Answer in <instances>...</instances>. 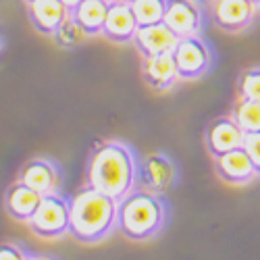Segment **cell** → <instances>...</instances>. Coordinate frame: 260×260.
<instances>
[{"label": "cell", "instance_id": "cell-1", "mask_svg": "<svg viewBox=\"0 0 260 260\" xmlns=\"http://www.w3.org/2000/svg\"><path fill=\"white\" fill-rule=\"evenodd\" d=\"M136 175L132 150L121 142H104L92 152L85 179L90 187L119 202L134 189Z\"/></svg>", "mask_w": 260, "mask_h": 260}, {"label": "cell", "instance_id": "cell-2", "mask_svg": "<svg viewBox=\"0 0 260 260\" xmlns=\"http://www.w3.org/2000/svg\"><path fill=\"white\" fill-rule=\"evenodd\" d=\"M117 200L94 189L83 187L69 202V233L77 242H100L117 225Z\"/></svg>", "mask_w": 260, "mask_h": 260}, {"label": "cell", "instance_id": "cell-3", "mask_svg": "<svg viewBox=\"0 0 260 260\" xmlns=\"http://www.w3.org/2000/svg\"><path fill=\"white\" fill-rule=\"evenodd\" d=\"M167 219L162 200L154 191L132 189L117 204V227L129 240L154 237Z\"/></svg>", "mask_w": 260, "mask_h": 260}, {"label": "cell", "instance_id": "cell-4", "mask_svg": "<svg viewBox=\"0 0 260 260\" xmlns=\"http://www.w3.org/2000/svg\"><path fill=\"white\" fill-rule=\"evenodd\" d=\"M27 225L38 237L58 240L64 233H69V202H64L58 193L42 196Z\"/></svg>", "mask_w": 260, "mask_h": 260}, {"label": "cell", "instance_id": "cell-5", "mask_svg": "<svg viewBox=\"0 0 260 260\" xmlns=\"http://www.w3.org/2000/svg\"><path fill=\"white\" fill-rule=\"evenodd\" d=\"M171 54L175 60L179 79H198L210 67V50L198 36L179 38Z\"/></svg>", "mask_w": 260, "mask_h": 260}, {"label": "cell", "instance_id": "cell-6", "mask_svg": "<svg viewBox=\"0 0 260 260\" xmlns=\"http://www.w3.org/2000/svg\"><path fill=\"white\" fill-rule=\"evenodd\" d=\"M256 9L258 7L250 0H212L210 3L214 25L229 34L246 29L254 21Z\"/></svg>", "mask_w": 260, "mask_h": 260}, {"label": "cell", "instance_id": "cell-7", "mask_svg": "<svg viewBox=\"0 0 260 260\" xmlns=\"http://www.w3.org/2000/svg\"><path fill=\"white\" fill-rule=\"evenodd\" d=\"M138 29V21L132 11V5L125 0H111L108 7L104 25H102V36L117 44H127L134 40V34Z\"/></svg>", "mask_w": 260, "mask_h": 260}, {"label": "cell", "instance_id": "cell-8", "mask_svg": "<svg viewBox=\"0 0 260 260\" xmlns=\"http://www.w3.org/2000/svg\"><path fill=\"white\" fill-rule=\"evenodd\" d=\"M214 169H216V175H219L225 183H231V185H246L258 175V171L252 165L244 146L216 156Z\"/></svg>", "mask_w": 260, "mask_h": 260}, {"label": "cell", "instance_id": "cell-9", "mask_svg": "<svg viewBox=\"0 0 260 260\" xmlns=\"http://www.w3.org/2000/svg\"><path fill=\"white\" fill-rule=\"evenodd\" d=\"M162 23L177 38H189L198 36L202 19L198 7L191 0H167Z\"/></svg>", "mask_w": 260, "mask_h": 260}, {"label": "cell", "instance_id": "cell-10", "mask_svg": "<svg viewBox=\"0 0 260 260\" xmlns=\"http://www.w3.org/2000/svg\"><path fill=\"white\" fill-rule=\"evenodd\" d=\"M132 42L140 50V54L148 58V56L173 52L179 38L160 21V23H152V25H138Z\"/></svg>", "mask_w": 260, "mask_h": 260}, {"label": "cell", "instance_id": "cell-11", "mask_svg": "<svg viewBox=\"0 0 260 260\" xmlns=\"http://www.w3.org/2000/svg\"><path fill=\"white\" fill-rule=\"evenodd\" d=\"M244 132L242 127L233 121V117H221L208 125L206 129V148L212 158L221 156L229 150L244 146Z\"/></svg>", "mask_w": 260, "mask_h": 260}, {"label": "cell", "instance_id": "cell-12", "mask_svg": "<svg viewBox=\"0 0 260 260\" xmlns=\"http://www.w3.org/2000/svg\"><path fill=\"white\" fill-rule=\"evenodd\" d=\"M19 181L40 191L42 196H48V193H58L60 173L54 162L46 158H34L23 165V169L19 173Z\"/></svg>", "mask_w": 260, "mask_h": 260}, {"label": "cell", "instance_id": "cell-13", "mask_svg": "<svg viewBox=\"0 0 260 260\" xmlns=\"http://www.w3.org/2000/svg\"><path fill=\"white\" fill-rule=\"evenodd\" d=\"M27 13H29L31 25L40 34L52 36L62 21L69 17L71 11L60 0H31L27 5Z\"/></svg>", "mask_w": 260, "mask_h": 260}, {"label": "cell", "instance_id": "cell-14", "mask_svg": "<svg viewBox=\"0 0 260 260\" xmlns=\"http://www.w3.org/2000/svg\"><path fill=\"white\" fill-rule=\"evenodd\" d=\"M144 79L148 81L150 88H154L158 92H165V90L173 88L175 81L179 79L173 54L165 52V54L144 58Z\"/></svg>", "mask_w": 260, "mask_h": 260}, {"label": "cell", "instance_id": "cell-15", "mask_svg": "<svg viewBox=\"0 0 260 260\" xmlns=\"http://www.w3.org/2000/svg\"><path fill=\"white\" fill-rule=\"evenodd\" d=\"M42 200V193L31 189L29 185L25 183H13L5 196V206H7V212L13 216L15 221H21V223H27L31 219V214L36 212L38 204Z\"/></svg>", "mask_w": 260, "mask_h": 260}, {"label": "cell", "instance_id": "cell-16", "mask_svg": "<svg viewBox=\"0 0 260 260\" xmlns=\"http://www.w3.org/2000/svg\"><path fill=\"white\" fill-rule=\"evenodd\" d=\"M142 181L150 191H165L175 181V165L162 154H150L142 162Z\"/></svg>", "mask_w": 260, "mask_h": 260}, {"label": "cell", "instance_id": "cell-17", "mask_svg": "<svg viewBox=\"0 0 260 260\" xmlns=\"http://www.w3.org/2000/svg\"><path fill=\"white\" fill-rule=\"evenodd\" d=\"M108 7H111V0H81L71 11V17L88 36H96V34H102Z\"/></svg>", "mask_w": 260, "mask_h": 260}, {"label": "cell", "instance_id": "cell-18", "mask_svg": "<svg viewBox=\"0 0 260 260\" xmlns=\"http://www.w3.org/2000/svg\"><path fill=\"white\" fill-rule=\"evenodd\" d=\"M233 121L242 127L244 134L260 132V100H237L231 113Z\"/></svg>", "mask_w": 260, "mask_h": 260}, {"label": "cell", "instance_id": "cell-19", "mask_svg": "<svg viewBox=\"0 0 260 260\" xmlns=\"http://www.w3.org/2000/svg\"><path fill=\"white\" fill-rule=\"evenodd\" d=\"M129 5H132L138 25H152L165 19L167 0H132Z\"/></svg>", "mask_w": 260, "mask_h": 260}, {"label": "cell", "instance_id": "cell-20", "mask_svg": "<svg viewBox=\"0 0 260 260\" xmlns=\"http://www.w3.org/2000/svg\"><path fill=\"white\" fill-rule=\"evenodd\" d=\"M52 36L56 38V44L62 46V48H73V46L81 44V42L88 38V34H85V31L81 29V25L71 17V13H69V17L58 25V29H56Z\"/></svg>", "mask_w": 260, "mask_h": 260}, {"label": "cell", "instance_id": "cell-21", "mask_svg": "<svg viewBox=\"0 0 260 260\" xmlns=\"http://www.w3.org/2000/svg\"><path fill=\"white\" fill-rule=\"evenodd\" d=\"M237 96L242 100H260V69H248L240 75Z\"/></svg>", "mask_w": 260, "mask_h": 260}, {"label": "cell", "instance_id": "cell-22", "mask_svg": "<svg viewBox=\"0 0 260 260\" xmlns=\"http://www.w3.org/2000/svg\"><path fill=\"white\" fill-rule=\"evenodd\" d=\"M244 150L248 152L252 165L256 167L258 175H260V132H252L244 136Z\"/></svg>", "mask_w": 260, "mask_h": 260}, {"label": "cell", "instance_id": "cell-23", "mask_svg": "<svg viewBox=\"0 0 260 260\" xmlns=\"http://www.w3.org/2000/svg\"><path fill=\"white\" fill-rule=\"evenodd\" d=\"M29 256L15 244H0V260H27Z\"/></svg>", "mask_w": 260, "mask_h": 260}, {"label": "cell", "instance_id": "cell-24", "mask_svg": "<svg viewBox=\"0 0 260 260\" xmlns=\"http://www.w3.org/2000/svg\"><path fill=\"white\" fill-rule=\"evenodd\" d=\"M60 3H62L64 7H67L69 11H73V9H75V7H77V5L81 3V0H60Z\"/></svg>", "mask_w": 260, "mask_h": 260}, {"label": "cell", "instance_id": "cell-25", "mask_svg": "<svg viewBox=\"0 0 260 260\" xmlns=\"http://www.w3.org/2000/svg\"><path fill=\"white\" fill-rule=\"evenodd\" d=\"M3 48H5V38H3V34H0V52H3Z\"/></svg>", "mask_w": 260, "mask_h": 260}, {"label": "cell", "instance_id": "cell-26", "mask_svg": "<svg viewBox=\"0 0 260 260\" xmlns=\"http://www.w3.org/2000/svg\"><path fill=\"white\" fill-rule=\"evenodd\" d=\"M252 5H256V7H260V0H250Z\"/></svg>", "mask_w": 260, "mask_h": 260}, {"label": "cell", "instance_id": "cell-27", "mask_svg": "<svg viewBox=\"0 0 260 260\" xmlns=\"http://www.w3.org/2000/svg\"><path fill=\"white\" fill-rule=\"evenodd\" d=\"M27 260H50V258H27Z\"/></svg>", "mask_w": 260, "mask_h": 260}, {"label": "cell", "instance_id": "cell-28", "mask_svg": "<svg viewBox=\"0 0 260 260\" xmlns=\"http://www.w3.org/2000/svg\"><path fill=\"white\" fill-rule=\"evenodd\" d=\"M25 3H27V5H29V3H31V0H25Z\"/></svg>", "mask_w": 260, "mask_h": 260}, {"label": "cell", "instance_id": "cell-29", "mask_svg": "<svg viewBox=\"0 0 260 260\" xmlns=\"http://www.w3.org/2000/svg\"><path fill=\"white\" fill-rule=\"evenodd\" d=\"M125 3H132V0H125Z\"/></svg>", "mask_w": 260, "mask_h": 260}]
</instances>
